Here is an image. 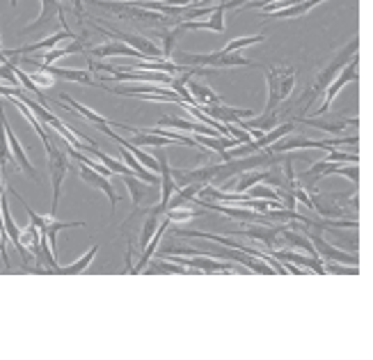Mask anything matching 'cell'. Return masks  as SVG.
<instances>
[{
  "label": "cell",
  "instance_id": "obj_4",
  "mask_svg": "<svg viewBox=\"0 0 373 360\" xmlns=\"http://www.w3.org/2000/svg\"><path fill=\"white\" fill-rule=\"evenodd\" d=\"M92 5H98V7H105L108 12L117 14L122 21H145V23H152V26H161V23H168L172 26L177 19H170V16H165L161 12H152V10H145V7H138L133 5V0L131 3H110V0H89Z\"/></svg>",
  "mask_w": 373,
  "mask_h": 360
},
{
  "label": "cell",
  "instance_id": "obj_24",
  "mask_svg": "<svg viewBox=\"0 0 373 360\" xmlns=\"http://www.w3.org/2000/svg\"><path fill=\"white\" fill-rule=\"evenodd\" d=\"M202 186L204 184H186V186H181L179 191H174L177 195H174V198H170L168 204H165V211H168V209H177V207H186V204H190V202L197 198V193L202 191Z\"/></svg>",
  "mask_w": 373,
  "mask_h": 360
},
{
  "label": "cell",
  "instance_id": "obj_25",
  "mask_svg": "<svg viewBox=\"0 0 373 360\" xmlns=\"http://www.w3.org/2000/svg\"><path fill=\"white\" fill-rule=\"evenodd\" d=\"M96 252H98V245L94 243L92 248H89L80 259L73 261V264H69V266H60V264H57V266L53 268V273H55V275H78V273H82V271H85V268L89 266V261L96 257Z\"/></svg>",
  "mask_w": 373,
  "mask_h": 360
},
{
  "label": "cell",
  "instance_id": "obj_9",
  "mask_svg": "<svg viewBox=\"0 0 373 360\" xmlns=\"http://www.w3.org/2000/svg\"><path fill=\"white\" fill-rule=\"evenodd\" d=\"M295 124H307L312 129H319L323 134H330V136H339L342 131L351 129V127H358V117H328V115H319V117H307V115H298Z\"/></svg>",
  "mask_w": 373,
  "mask_h": 360
},
{
  "label": "cell",
  "instance_id": "obj_1",
  "mask_svg": "<svg viewBox=\"0 0 373 360\" xmlns=\"http://www.w3.org/2000/svg\"><path fill=\"white\" fill-rule=\"evenodd\" d=\"M358 48H360V42H358V39H353L351 44H346L342 51L335 55L332 62H330L326 69L319 71V76H316V80H314V85L302 94V113H307V110L312 108V103L323 94V89H326L330 83H332V80L337 78V73L342 71L346 64L355 58V55H358Z\"/></svg>",
  "mask_w": 373,
  "mask_h": 360
},
{
  "label": "cell",
  "instance_id": "obj_22",
  "mask_svg": "<svg viewBox=\"0 0 373 360\" xmlns=\"http://www.w3.org/2000/svg\"><path fill=\"white\" fill-rule=\"evenodd\" d=\"M272 175V170H247V173H240L238 177H234V186L231 191L234 193H245L247 188L261 182H268V177Z\"/></svg>",
  "mask_w": 373,
  "mask_h": 360
},
{
  "label": "cell",
  "instance_id": "obj_3",
  "mask_svg": "<svg viewBox=\"0 0 373 360\" xmlns=\"http://www.w3.org/2000/svg\"><path fill=\"white\" fill-rule=\"evenodd\" d=\"M261 69L266 71V83H268V101L263 113H272L277 106H281L291 96L298 71L293 67H261Z\"/></svg>",
  "mask_w": 373,
  "mask_h": 360
},
{
  "label": "cell",
  "instance_id": "obj_7",
  "mask_svg": "<svg viewBox=\"0 0 373 360\" xmlns=\"http://www.w3.org/2000/svg\"><path fill=\"white\" fill-rule=\"evenodd\" d=\"M358 78H360V58L355 55V58L337 73V78L332 80V83L323 89V103L319 106L316 115H326V113L330 110V106H332V101H335V96L339 94V89H342L346 83H351V80L353 83H358Z\"/></svg>",
  "mask_w": 373,
  "mask_h": 360
},
{
  "label": "cell",
  "instance_id": "obj_34",
  "mask_svg": "<svg viewBox=\"0 0 373 360\" xmlns=\"http://www.w3.org/2000/svg\"><path fill=\"white\" fill-rule=\"evenodd\" d=\"M211 3H215V0H193L188 10H193V7H206V5H211Z\"/></svg>",
  "mask_w": 373,
  "mask_h": 360
},
{
  "label": "cell",
  "instance_id": "obj_6",
  "mask_svg": "<svg viewBox=\"0 0 373 360\" xmlns=\"http://www.w3.org/2000/svg\"><path fill=\"white\" fill-rule=\"evenodd\" d=\"M360 138L358 136H351V138H330V141H312V138H305V136H284L279 138L277 143H272L268 150L272 154H284V152H291V150H332V147L339 145H358Z\"/></svg>",
  "mask_w": 373,
  "mask_h": 360
},
{
  "label": "cell",
  "instance_id": "obj_32",
  "mask_svg": "<svg viewBox=\"0 0 373 360\" xmlns=\"http://www.w3.org/2000/svg\"><path fill=\"white\" fill-rule=\"evenodd\" d=\"M326 161H332V163H360V157L355 152L353 154L351 152H337L332 147V150H328Z\"/></svg>",
  "mask_w": 373,
  "mask_h": 360
},
{
  "label": "cell",
  "instance_id": "obj_18",
  "mask_svg": "<svg viewBox=\"0 0 373 360\" xmlns=\"http://www.w3.org/2000/svg\"><path fill=\"white\" fill-rule=\"evenodd\" d=\"M78 175H80V179H82V182H87L89 186H96L98 191H103V193L108 195V200H110V204H112V214H115V204L119 202V198H117V193H115L112 184L108 182V177H103V175L94 173L92 168L82 166V163L78 166Z\"/></svg>",
  "mask_w": 373,
  "mask_h": 360
},
{
  "label": "cell",
  "instance_id": "obj_14",
  "mask_svg": "<svg viewBox=\"0 0 373 360\" xmlns=\"http://www.w3.org/2000/svg\"><path fill=\"white\" fill-rule=\"evenodd\" d=\"M71 39H76V35H73L71 30H60V32H55V35H51V37L41 39V42L21 46V48H10V51H5L3 55H30V53H35V51H51V48H55L57 44L71 42Z\"/></svg>",
  "mask_w": 373,
  "mask_h": 360
},
{
  "label": "cell",
  "instance_id": "obj_19",
  "mask_svg": "<svg viewBox=\"0 0 373 360\" xmlns=\"http://www.w3.org/2000/svg\"><path fill=\"white\" fill-rule=\"evenodd\" d=\"M186 87H188V92L190 96H193V101L197 108H202V106H215V103H225V99H222L220 94H215L213 89L209 85H204L200 83V80H193V78H188L186 80Z\"/></svg>",
  "mask_w": 373,
  "mask_h": 360
},
{
  "label": "cell",
  "instance_id": "obj_20",
  "mask_svg": "<svg viewBox=\"0 0 373 360\" xmlns=\"http://www.w3.org/2000/svg\"><path fill=\"white\" fill-rule=\"evenodd\" d=\"M281 227H247V230H236V232H229L231 236H247V239H254V241H259L263 243L268 248V252L275 248L277 243V234H279Z\"/></svg>",
  "mask_w": 373,
  "mask_h": 360
},
{
  "label": "cell",
  "instance_id": "obj_21",
  "mask_svg": "<svg viewBox=\"0 0 373 360\" xmlns=\"http://www.w3.org/2000/svg\"><path fill=\"white\" fill-rule=\"evenodd\" d=\"M112 55H124V58H140L145 60V55L136 51V48H131L129 44L124 42H108L103 46H96L89 51V58H112Z\"/></svg>",
  "mask_w": 373,
  "mask_h": 360
},
{
  "label": "cell",
  "instance_id": "obj_35",
  "mask_svg": "<svg viewBox=\"0 0 373 360\" xmlns=\"http://www.w3.org/2000/svg\"><path fill=\"white\" fill-rule=\"evenodd\" d=\"M69 3H73V0H69Z\"/></svg>",
  "mask_w": 373,
  "mask_h": 360
},
{
  "label": "cell",
  "instance_id": "obj_28",
  "mask_svg": "<svg viewBox=\"0 0 373 360\" xmlns=\"http://www.w3.org/2000/svg\"><path fill=\"white\" fill-rule=\"evenodd\" d=\"M245 195H247V198H256V200H277V202H284V200H281V193L272 191V188L263 186V184L250 186V188L245 191Z\"/></svg>",
  "mask_w": 373,
  "mask_h": 360
},
{
  "label": "cell",
  "instance_id": "obj_15",
  "mask_svg": "<svg viewBox=\"0 0 373 360\" xmlns=\"http://www.w3.org/2000/svg\"><path fill=\"white\" fill-rule=\"evenodd\" d=\"M3 124H5V134H7V145H10V154L16 159V163H19V170H23V173H28L35 182L39 184V175L35 173V168H32V163H30V159H28V154L23 152V147H21V143H19V138L14 136V131H12V127H10V122H7V117H5V113H3Z\"/></svg>",
  "mask_w": 373,
  "mask_h": 360
},
{
  "label": "cell",
  "instance_id": "obj_5",
  "mask_svg": "<svg viewBox=\"0 0 373 360\" xmlns=\"http://www.w3.org/2000/svg\"><path fill=\"white\" fill-rule=\"evenodd\" d=\"M55 138H60L55 134ZM46 147V154H48V170H51V184H53V202H51V216L57 214V204H60V195H62V182L64 177L69 175V168L71 163L67 159V154L60 150V143H53L51 138H48Z\"/></svg>",
  "mask_w": 373,
  "mask_h": 360
},
{
  "label": "cell",
  "instance_id": "obj_16",
  "mask_svg": "<svg viewBox=\"0 0 373 360\" xmlns=\"http://www.w3.org/2000/svg\"><path fill=\"white\" fill-rule=\"evenodd\" d=\"M179 32L184 30H211V32H225V3L215 5V12L206 21H184L179 23Z\"/></svg>",
  "mask_w": 373,
  "mask_h": 360
},
{
  "label": "cell",
  "instance_id": "obj_17",
  "mask_svg": "<svg viewBox=\"0 0 373 360\" xmlns=\"http://www.w3.org/2000/svg\"><path fill=\"white\" fill-rule=\"evenodd\" d=\"M60 101H62L64 106H69V108H71L73 113H80L82 117H85L87 122H92V124H96V127H119V129L129 131V134H131V127L122 124V122H112V120H108V117L96 115L94 110H89L87 106H82V103H80V101H76V99H71L69 94H60Z\"/></svg>",
  "mask_w": 373,
  "mask_h": 360
},
{
  "label": "cell",
  "instance_id": "obj_12",
  "mask_svg": "<svg viewBox=\"0 0 373 360\" xmlns=\"http://www.w3.org/2000/svg\"><path fill=\"white\" fill-rule=\"evenodd\" d=\"M204 115H209L211 120L220 122V124H240L243 120L254 117V110L247 108H231L227 103H215V106H202L200 108Z\"/></svg>",
  "mask_w": 373,
  "mask_h": 360
},
{
  "label": "cell",
  "instance_id": "obj_13",
  "mask_svg": "<svg viewBox=\"0 0 373 360\" xmlns=\"http://www.w3.org/2000/svg\"><path fill=\"white\" fill-rule=\"evenodd\" d=\"M101 35H105V37H119V42H124V44H129L131 48H136V51H140L147 58H152V60H156V58H163V53H161V48L156 46L152 39H145V37H140V35H131V32H119V30H103V28H96ZM168 62V60H165Z\"/></svg>",
  "mask_w": 373,
  "mask_h": 360
},
{
  "label": "cell",
  "instance_id": "obj_23",
  "mask_svg": "<svg viewBox=\"0 0 373 360\" xmlns=\"http://www.w3.org/2000/svg\"><path fill=\"white\" fill-rule=\"evenodd\" d=\"M193 141L197 145L206 147V150H215L218 154H222L225 150H231V147L240 145V141H236V138H225V136H202V134H195Z\"/></svg>",
  "mask_w": 373,
  "mask_h": 360
},
{
  "label": "cell",
  "instance_id": "obj_29",
  "mask_svg": "<svg viewBox=\"0 0 373 360\" xmlns=\"http://www.w3.org/2000/svg\"><path fill=\"white\" fill-rule=\"evenodd\" d=\"M263 35H252V37H238V39H231V42L225 46V48H220L222 53H236L240 51V48H245V46H254V44H259L263 42Z\"/></svg>",
  "mask_w": 373,
  "mask_h": 360
},
{
  "label": "cell",
  "instance_id": "obj_31",
  "mask_svg": "<svg viewBox=\"0 0 373 360\" xmlns=\"http://www.w3.org/2000/svg\"><path fill=\"white\" fill-rule=\"evenodd\" d=\"M161 35H163V48H161L163 60H170V58H172V48H174V39H177V35H179V28L163 30Z\"/></svg>",
  "mask_w": 373,
  "mask_h": 360
},
{
  "label": "cell",
  "instance_id": "obj_27",
  "mask_svg": "<svg viewBox=\"0 0 373 360\" xmlns=\"http://www.w3.org/2000/svg\"><path fill=\"white\" fill-rule=\"evenodd\" d=\"M10 145H7V134H5V124H3V103H0V170H3V177L10 173Z\"/></svg>",
  "mask_w": 373,
  "mask_h": 360
},
{
  "label": "cell",
  "instance_id": "obj_30",
  "mask_svg": "<svg viewBox=\"0 0 373 360\" xmlns=\"http://www.w3.org/2000/svg\"><path fill=\"white\" fill-rule=\"evenodd\" d=\"M323 268H326V275L332 273V275H358L360 273V266H348V264H339V261H328L323 259Z\"/></svg>",
  "mask_w": 373,
  "mask_h": 360
},
{
  "label": "cell",
  "instance_id": "obj_33",
  "mask_svg": "<svg viewBox=\"0 0 373 360\" xmlns=\"http://www.w3.org/2000/svg\"><path fill=\"white\" fill-rule=\"evenodd\" d=\"M243 3H250V0H227L225 3V10H238Z\"/></svg>",
  "mask_w": 373,
  "mask_h": 360
},
{
  "label": "cell",
  "instance_id": "obj_10",
  "mask_svg": "<svg viewBox=\"0 0 373 360\" xmlns=\"http://www.w3.org/2000/svg\"><path fill=\"white\" fill-rule=\"evenodd\" d=\"M122 182L126 184L131 198H133L136 214H138V211H142L145 204H156V202H159V198H161L159 186H152V184L147 186V182H142V179L136 177V175H124Z\"/></svg>",
  "mask_w": 373,
  "mask_h": 360
},
{
  "label": "cell",
  "instance_id": "obj_11",
  "mask_svg": "<svg viewBox=\"0 0 373 360\" xmlns=\"http://www.w3.org/2000/svg\"><path fill=\"white\" fill-rule=\"evenodd\" d=\"M39 3H41L39 19H37V21H32L30 26L21 28V30H19V35H30V32L41 30L44 26H51V23H53L55 19H60L62 30H69V28H67V21H64V10H62L60 0H39Z\"/></svg>",
  "mask_w": 373,
  "mask_h": 360
},
{
  "label": "cell",
  "instance_id": "obj_26",
  "mask_svg": "<svg viewBox=\"0 0 373 360\" xmlns=\"http://www.w3.org/2000/svg\"><path fill=\"white\" fill-rule=\"evenodd\" d=\"M190 204H186V207H177V209H168L165 211V218H168L170 223H188V220L200 218L204 211L202 209H190Z\"/></svg>",
  "mask_w": 373,
  "mask_h": 360
},
{
  "label": "cell",
  "instance_id": "obj_8",
  "mask_svg": "<svg viewBox=\"0 0 373 360\" xmlns=\"http://www.w3.org/2000/svg\"><path fill=\"white\" fill-rule=\"evenodd\" d=\"M21 62L30 64V67L39 69L41 73H48V76L57 78H64V80H73V83H80V85H87V87H101V83H96L92 71L89 69H60V67H53V64H44V62H37L32 58H26V55H21Z\"/></svg>",
  "mask_w": 373,
  "mask_h": 360
},
{
  "label": "cell",
  "instance_id": "obj_2",
  "mask_svg": "<svg viewBox=\"0 0 373 360\" xmlns=\"http://www.w3.org/2000/svg\"><path fill=\"white\" fill-rule=\"evenodd\" d=\"M174 64H179V67H211V69H218V67H261V64L252 62L250 58H245V55L236 53H222V51H215V53H179L177 58H174Z\"/></svg>",
  "mask_w": 373,
  "mask_h": 360
}]
</instances>
